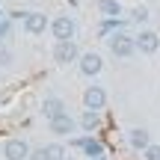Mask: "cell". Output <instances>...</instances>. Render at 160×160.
I'll return each instance as SVG.
<instances>
[{"instance_id":"6da1fadb","label":"cell","mask_w":160,"mask_h":160,"mask_svg":"<svg viewBox=\"0 0 160 160\" xmlns=\"http://www.w3.org/2000/svg\"><path fill=\"white\" fill-rule=\"evenodd\" d=\"M110 45V53L119 59H131L133 53H137V36H128V33H113L107 39Z\"/></svg>"},{"instance_id":"7a4b0ae2","label":"cell","mask_w":160,"mask_h":160,"mask_svg":"<svg viewBox=\"0 0 160 160\" xmlns=\"http://www.w3.org/2000/svg\"><path fill=\"white\" fill-rule=\"evenodd\" d=\"M51 33H53V39H57V42H74V36H77L74 18H71V15H57L51 21Z\"/></svg>"},{"instance_id":"3957f363","label":"cell","mask_w":160,"mask_h":160,"mask_svg":"<svg viewBox=\"0 0 160 160\" xmlns=\"http://www.w3.org/2000/svg\"><path fill=\"white\" fill-rule=\"evenodd\" d=\"M30 142L27 139H21V137H12V139H6V145H3V157L6 160H30Z\"/></svg>"},{"instance_id":"277c9868","label":"cell","mask_w":160,"mask_h":160,"mask_svg":"<svg viewBox=\"0 0 160 160\" xmlns=\"http://www.w3.org/2000/svg\"><path fill=\"white\" fill-rule=\"evenodd\" d=\"M21 18H24V33H30V36H42L51 27L45 12H21Z\"/></svg>"},{"instance_id":"5b68a950","label":"cell","mask_w":160,"mask_h":160,"mask_svg":"<svg viewBox=\"0 0 160 160\" xmlns=\"http://www.w3.org/2000/svg\"><path fill=\"white\" fill-rule=\"evenodd\" d=\"M77 68H80V74H83V77H98V74H101V68H104V59H101V53H95V51H89V53H80V59H77Z\"/></svg>"},{"instance_id":"8992f818","label":"cell","mask_w":160,"mask_h":160,"mask_svg":"<svg viewBox=\"0 0 160 160\" xmlns=\"http://www.w3.org/2000/svg\"><path fill=\"white\" fill-rule=\"evenodd\" d=\"M77 59H80V51H77L74 42H57L53 45V62L57 65H71Z\"/></svg>"},{"instance_id":"52a82bcc","label":"cell","mask_w":160,"mask_h":160,"mask_svg":"<svg viewBox=\"0 0 160 160\" xmlns=\"http://www.w3.org/2000/svg\"><path fill=\"white\" fill-rule=\"evenodd\" d=\"M48 128H51V133H57V137H68V133H74L77 128H80V119L62 113V116H57V119L48 122Z\"/></svg>"},{"instance_id":"ba28073f","label":"cell","mask_w":160,"mask_h":160,"mask_svg":"<svg viewBox=\"0 0 160 160\" xmlns=\"http://www.w3.org/2000/svg\"><path fill=\"white\" fill-rule=\"evenodd\" d=\"M137 51L145 53V57L157 53V51H160V36L154 33V30H142V33L137 36Z\"/></svg>"},{"instance_id":"9c48e42d","label":"cell","mask_w":160,"mask_h":160,"mask_svg":"<svg viewBox=\"0 0 160 160\" xmlns=\"http://www.w3.org/2000/svg\"><path fill=\"white\" fill-rule=\"evenodd\" d=\"M104 104H107V92H104V86H86L83 107L86 110H104Z\"/></svg>"},{"instance_id":"30bf717a","label":"cell","mask_w":160,"mask_h":160,"mask_svg":"<svg viewBox=\"0 0 160 160\" xmlns=\"http://www.w3.org/2000/svg\"><path fill=\"white\" fill-rule=\"evenodd\" d=\"M71 142L80 145L86 157H104V142H101V139H95L92 133H89V137H80V139H71Z\"/></svg>"},{"instance_id":"8fae6325","label":"cell","mask_w":160,"mask_h":160,"mask_svg":"<svg viewBox=\"0 0 160 160\" xmlns=\"http://www.w3.org/2000/svg\"><path fill=\"white\" fill-rule=\"evenodd\" d=\"M30 160H65V148L59 142H51V145H42L39 151H33Z\"/></svg>"},{"instance_id":"7c38bea8","label":"cell","mask_w":160,"mask_h":160,"mask_svg":"<svg viewBox=\"0 0 160 160\" xmlns=\"http://www.w3.org/2000/svg\"><path fill=\"white\" fill-rule=\"evenodd\" d=\"M128 142H131L133 151H145L151 145V133L145 128H133V131H128Z\"/></svg>"},{"instance_id":"4fadbf2b","label":"cell","mask_w":160,"mask_h":160,"mask_svg":"<svg viewBox=\"0 0 160 160\" xmlns=\"http://www.w3.org/2000/svg\"><path fill=\"white\" fill-rule=\"evenodd\" d=\"M62 113H68L65 104H62V98H45V101H42V116H45L48 122L57 119V116H62Z\"/></svg>"},{"instance_id":"5bb4252c","label":"cell","mask_w":160,"mask_h":160,"mask_svg":"<svg viewBox=\"0 0 160 160\" xmlns=\"http://www.w3.org/2000/svg\"><path fill=\"white\" fill-rule=\"evenodd\" d=\"M80 128H83L86 133H95L98 128H101V110H83V116H80Z\"/></svg>"},{"instance_id":"9a60e30c","label":"cell","mask_w":160,"mask_h":160,"mask_svg":"<svg viewBox=\"0 0 160 160\" xmlns=\"http://www.w3.org/2000/svg\"><path fill=\"white\" fill-rule=\"evenodd\" d=\"M98 12L104 18H119L122 15V3L119 0H98Z\"/></svg>"},{"instance_id":"2e32d148","label":"cell","mask_w":160,"mask_h":160,"mask_svg":"<svg viewBox=\"0 0 160 160\" xmlns=\"http://www.w3.org/2000/svg\"><path fill=\"white\" fill-rule=\"evenodd\" d=\"M131 15H133V21H137V24H142V21H148V9H145V6H137V9H133Z\"/></svg>"},{"instance_id":"e0dca14e","label":"cell","mask_w":160,"mask_h":160,"mask_svg":"<svg viewBox=\"0 0 160 160\" xmlns=\"http://www.w3.org/2000/svg\"><path fill=\"white\" fill-rule=\"evenodd\" d=\"M12 62V51L3 45V39H0V65H9Z\"/></svg>"},{"instance_id":"ac0fdd59","label":"cell","mask_w":160,"mask_h":160,"mask_svg":"<svg viewBox=\"0 0 160 160\" xmlns=\"http://www.w3.org/2000/svg\"><path fill=\"white\" fill-rule=\"evenodd\" d=\"M142 154H145V160H160V145H154V142H151L148 148L142 151Z\"/></svg>"},{"instance_id":"d6986e66","label":"cell","mask_w":160,"mask_h":160,"mask_svg":"<svg viewBox=\"0 0 160 160\" xmlns=\"http://www.w3.org/2000/svg\"><path fill=\"white\" fill-rule=\"evenodd\" d=\"M6 36H9V21L3 18V21H0V39H6Z\"/></svg>"},{"instance_id":"ffe728a7","label":"cell","mask_w":160,"mask_h":160,"mask_svg":"<svg viewBox=\"0 0 160 160\" xmlns=\"http://www.w3.org/2000/svg\"><path fill=\"white\" fill-rule=\"evenodd\" d=\"M92 160H104V157H92Z\"/></svg>"},{"instance_id":"44dd1931","label":"cell","mask_w":160,"mask_h":160,"mask_svg":"<svg viewBox=\"0 0 160 160\" xmlns=\"http://www.w3.org/2000/svg\"><path fill=\"white\" fill-rule=\"evenodd\" d=\"M65 160H74V157H65Z\"/></svg>"}]
</instances>
